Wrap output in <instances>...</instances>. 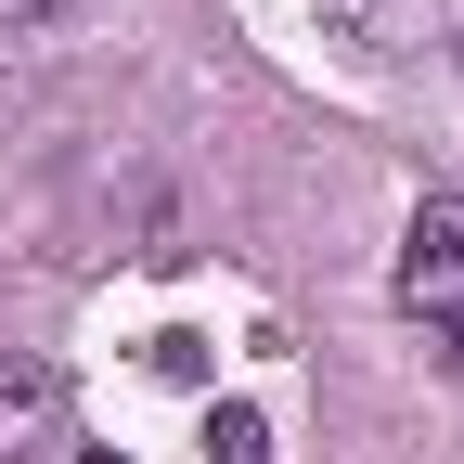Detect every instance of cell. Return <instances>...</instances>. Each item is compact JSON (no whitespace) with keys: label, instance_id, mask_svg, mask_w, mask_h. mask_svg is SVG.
Returning a JSON list of instances; mask_svg holds the SVG:
<instances>
[{"label":"cell","instance_id":"cell-1","mask_svg":"<svg viewBox=\"0 0 464 464\" xmlns=\"http://www.w3.org/2000/svg\"><path fill=\"white\" fill-rule=\"evenodd\" d=\"M387 297L413 323H451L464 310V194H426L400 219V258H387Z\"/></svg>","mask_w":464,"mask_h":464},{"label":"cell","instance_id":"cell-2","mask_svg":"<svg viewBox=\"0 0 464 464\" xmlns=\"http://www.w3.org/2000/svg\"><path fill=\"white\" fill-rule=\"evenodd\" d=\"M65 451V374L0 348V464H52Z\"/></svg>","mask_w":464,"mask_h":464},{"label":"cell","instance_id":"cell-3","mask_svg":"<svg viewBox=\"0 0 464 464\" xmlns=\"http://www.w3.org/2000/svg\"><path fill=\"white\" fill-rule=\"evenodd\" d=\"M207 464H271V413L258 400H219L207 413Z\"/></svg>","mask_w":464,"mask_h":464},{"label":"cell","instance_id":"cell-4","mask_svg":"<svg viewBox=\"0 0 464 464\" xmlns=\"http://www.w3.org/2000/svg\"><path fill=\"white\" fill-rule=\"evenodd\" d=\"M310 14H323V26H348V39H374V52H387V0H310Z\"/></svg>","mask_w":464,"mask_h":464},{"label":"cell","instance_id":"cell-5","mask_svg":"<svg viewBox=\"0 0 464 464\" xmlns=\"http://www.w3.org/2000/svg\"><path fill=\"white\" fill-rule=\"evenodd\" d=\"M52 14H65V0H0V26H14V39H26V26H52Z\"/></svg>","mask_w":464,"mask_h":464},{"label":"cell","instance_id":"cell-6","mask_svg":"<svg viewBox=\"0 0 464 464\" xmlns=\"http://www.w3.org/2000/svg\"><path fill=\"white\" fill-rule=\"evenodd\" d=\"M451 374H464V310H451Z\"/></svg>","mask_w":464,"mask_h":464},{"label":"cell","instance_id":"cell-7","mask_svg":"<svg viewBox=\"0 0 464 464\" xmlns=\"http://www.w3.org/2000/svg\"><path fill=\"white\" fill-rule=\"evenodd\" d=\"M91 464H130V451H91Z\"/></svg>","mask_w":464,"mask_h":464}]
</instances>
